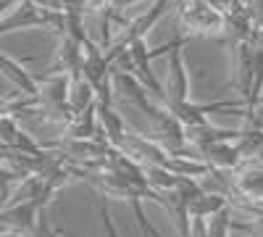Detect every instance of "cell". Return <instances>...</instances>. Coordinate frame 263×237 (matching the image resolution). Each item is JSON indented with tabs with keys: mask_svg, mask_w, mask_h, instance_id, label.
<instances>
[{
	"mask_svg": "<svg viewBox=\"0 0 263 237\" xmlns=\"http://www.w3.org/2000/svg\"><path fill=\"white\" fill-rule=\"evenodd\" d=\"M98 105V93L90 82L84 77H74L71 84H69V108H71V116L77 114H84Z\"/></svg>",
	"mask_w": 263,
	"mask_h": 237,
	"instance_id": "3957f363",
	"label": "cell"
},
{
	"mask_svg": "<svg viewBox=\"0 0 263 237\" xmlns=\"http://www.w3.org/2000/svg\"><path fill=\"white\" fill-rule=\"evenodd\" d=\"M237 187L245 192L250 198H263V163L253 161V163H245L242 169L237 171L234 177Z\"/></svg>",
	"mask_w": 263,
	"mask_h": 237,
	"instance_id": "5b68a950",
	"label": "cell"
},
{
	"mask_svg": "<svg viewBox=\"0 0 263 237\" xmlns=\"http://www.w3.org/2000/svg\"><path fill=\"white\" fill-rule=\"evenodd\" d=\"M0 71H3V74L16 84V90H21L27 98H37V93H40L37 77H32L24 66H21V63H16L13 58H8V56L0 53Z\"/></svg>",
	"mask_w": 263,
	"mask_h": 237,
	"instance_id": "7a4b0ae2",
	"label": "cell"
},
{
	"mask_svg": "<svg viewBox=\"0 0 263 237\" xmlns=\"http://www.w3.org/2000/svg\"><path fill=\"white\" fill-rule=\"evenodd\" d=\"M98 119H100V132L108 135V142L114 148H121L129 129L121 121V116L114 111V105H98Z\"/></svg>",
	"mask_w": 263,
	"mask_h": 237,
	"instance_id": "277c9868",
	"label": "cell"
},
{
	"mask_svg": "<svg viewBox=\"0 0 263 237\" xmlns=\"http://www.w3.org/2000/svg\"><path fill=\"white\" fill-rule=\"evenodd\" d=\"M179 19L190 34L227 32V16L208 0H179Z\"/></svg>",
	"mask_w": 263,
	"mask_h": 237,
	"instance_id": "6da1fadb",
	"label": "cell"
},
{
	"mask_svg": "<svg viewBox=\"0 0 263 237\" xmlns=\"http://www.w3.org/2000/svg\"><path fill=\"white\" fill-rule=\"evenodd\" d=\"M24 237H61V234H58V232H53V229L45 224V219L40 216V222L34 224V229H32V232H27Z\"/></svg>",
	"mask_w": 263,
	"mask_h": 237,
	"instance_id": "8992f818",
	"label": "cell"
}]
</instances>
